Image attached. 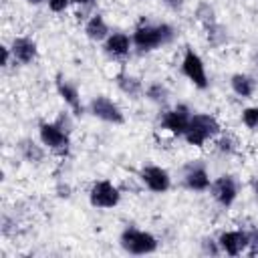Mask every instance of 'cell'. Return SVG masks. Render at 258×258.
Instances as JSON below:
<instances>
[{"label":"cell","instance_id":"cell-1","mask_svg":"<svg viewBox=\"0 0 258 258\" xmlns=\"http://www.w3.org/2000/svg\"><path fill=\"white\" fill-rule=\"evenodd\" d=\"M133 46L139 52H149L159 46L169 44L175 38V30L171 24L161 22V24H141L133 32Z\"/></svg>","mask_w":258,"mask_h":258},{"label":"cell","instance_id":"cell-16","mask_svg":"<svg viewBox=\"0 0 258 258\" xmlns=\"http://www.w3.org/2000/svg\"><path fill=\"white\" fill-rule=\"evenodd\" d=\"M115 83H117L119 91L125 93L127 97H131V99H137V97H141V95L145 93L141 81H139L137 77L129 75V73H119V75L115 77Z\"/></svg>","mask_w":258,"mask_h":258},{"label":"cell","instance_id":"cell-18","mask_svg":"<svg viewBox=\"0 0 258 258\" xmlns=\"http://www.w3.org/2000/svg\"><path fill=\"white\" fill-rule=\"evenodd\" d=\"M230 87H232V91H234L238 97L248 99V97H252L254 91H256V81H254L250 75H246V73H236V75H232V79H230Z\"/></svg>","mask_w":258,"mask_h":258},{"label":"cell","instance_id":"cell-5","mask_svg":"<svg viewBox=\"0 0 258 258\" xmlns=\"http://www.w3.org/2000/svg\"><path fill=\"white\" fill-rule=\"evenodd\" d=\"M89 202L93 208L111 210L121 202V194L109 179H99L89 189Z\"/></svg>","mask_w":258,"mask_h":258},{"label":"cell","instance_id":"cell-32","mask_svg":"<svg viewBox=\"0 0 258 258\" xmlns=\"http://www.w3.org/2000/svg\"><path fill=\"white\" fill-rule=\"evenodd\" d=\"M73 2H77V4H81V6H91L95 0H73Z\"/></svg>","mask_w":258,"mask_h":258},{"label":"cell","instance_id":"cell-11","mask_svg":"<svg viewBox=\"0 0 258 258\" xmlns=\"http://www.w3.org/2000/svg\"><path fill=\"white\" fill-rule=\"evenodd\" d=\"M218 244H220V248H222L224 254H228V256H240L242 252L248 250L250 236L244 230H230V232H222L220 234Z\"/></svg>","mask_w":258,"mask_h":258},{"label":"cell","instance_id":"cell-13","mask_svg":"<svg viewBox=\"0 0 258 258\" xmlns=\"http://www.w3.org/2000/svg\"><path fill=\"white\" fill-rule=\"evenodd\" d=\"M56 91H58L60 99H62V101L73 109V113H75V115H81V113H83L81 93H79V89H77L71 81H67L64 77H56Z\"/></svg>","mask_w":258,"mask_h":258},{"label":"cell","instance_id":"cell-6","mask_svg":"<svg viewBox=\"0 0 258 258\" xmlns=\"http://www.w3.org/2000/svg\"><path fill=\"white\" fill-rule=\"evenodd\" d=\"M181 73H183L198 89H208L210 81H208V75H206V64H204L202 56H200L194 48H187V50H185L183 60H181Z\"/></svg>","mask_w":258,"mask_h":258},{"label":"cell","instance_id":"cell-17","mask_svg":"<svg viewBox=\"0 0 258 258\" xmlns=\"http://www.w3.org/2000/svg\"><path fill=\"white\" fill-rule=\"evenodd\" d=\"M85 34L91 38V40H107V36L111 34L109 32V24L105 22V18L101 14H93L87 22H85Z\"/></svg>","mask_w":258,"mask_h":258},{"label":"cell","instance_id":"cell-31","mask_svg":"<svg viewBox=\"0 0 258 258\" xmlns=\"http://www.w3.org/2000/svg\"><path fill=\"white\" fill-rule=\"evenodd\" d=\"M56 191H58V196H60V198H71V187H69L67 183H64V185L60 183V185L56 187Z\"/></svg>","mask_w":258,"mask_h":258},{"label":"cell","instance_id":"cell-24","mask_svg":"<svg viewBox=\"0 0 258 258\" xmlns=\"http://www.w3.org/2000/svg\"><path fill=\"white\" fill-rule=\"evenodd\" d=\"M216 147H218V151H220V153L232 155V153L236 151V141H234L230 135H224V137H220V139L216 141Z\"/></svg>","mask_w":258,"mask_h":258},{"label":"cell","instance_id":"cell-14","mask_svg":"<svg viewBox=\"0 0 258 258\" xmlns=\"http://www.w3.org/2000/svg\"><path fill=\"white\" fill-rule=\"evenodd\" d=\"M183 183H185V187L187 189H191V191H206V189H210V175H208V171H206V167L204 165H189L187 169H185V173H183Z\"/></svg>","mask_w":258,"mask_h":258},{"label":"cell","instance_id":"cell-10","mask_svg":"<svg viewBox=\"0 0 258 258\" xmlns=\"http://www.w3.org/2000/svg\"><path fill=\"white\" fill-rule=\"evenodd\" d=\"M189 119H191L189 107L187 105H175L173 109H169L161 115V127L165 131H169L171 135H183Z\"/></svg>","mask_w":258,"mask_h":258},{"label":"cell","instance_id":"cell-15","mask_svg":"<svg viewBox=\"0 0 258 258\" xmlns=\"http://www.w3.org/2000/svg\"><path fill=\"white\" fill-rule=\"evenodd\" d=\"M131 44H133V38H129L125 32H111L107 36V40H105V52L109 56L121 58V56L129 54Z\"/></svg>","mask_w":258,"mask_h":258},{"label":"cell","instance_id":"cell-8","mask_svg":"<svg viewBox=\"0 0 258 258\" xmlns=\"http://www.w3.org/2000/svg\"><path fill=\"white\" fill-rule=\"evenodd\" d=\"M210 191H212L214 200H216L220 206L230 208V206L236 202V198H238V183H236L234 175L224 173V175L216 177V179L210 183Z\"/></svg>","mask_w":258,"mask_h":258},{"label":"cell","instance_id":"cell-3","mask_svg":"<svg viewBox=\"0 0 258 258\" xmlns=\"http://www.w3.org/2000/svg\"><path fill=\"white\" fill-rule=\"evenodd\" d=\"M119 244L125 252L129 254H135V256H143V254H153L159 246L157 238L145 230H139V228H125L119 236Z\"/></svg>","mask_w":258,"mask_h":258},{"label":"cell","instance_id":"cell-4","mask_svg":"<svg viewBox=\"0 0 258 258\" xmlns=\"http://www.w3.org/2000/svg\"><path fill=\"white\" fill-rule=\"evenodd\" d=\"M38 135L40 141L46 149H50L56 155H67L69 147H71V139H69V131H64L56 121L54 123H40L38 127Z\"/></svg>","mask_w":258,"mask_h":258},{"label":"cell","instance_id":"cell-20","mask_svg":"<svg viewBox=\"0 0 258 258\" xmlns=\"http://www.w3.org/2000/svg\"><path fill=\"white\" fill-rule=\"evenodd\" d=\"M145 97H147L151 103L161 105V103L167 101V97H169V89H167L163 83L155 81V83H149V85L145 87Z\"/></svg>","mask_w":258,"mask_h":258},{"label":"cell","instance_id":"cell-2","mask_svg":"<svg viewBox=\"0 0 258 258\" xmlns=\"http://www.w3.org/2000/svg\"><path fill=\"white\" fill-rule=\"evenodd\" d=\"M220 133V123L210 113H191V119L183 131V137L189 145L202 147L208 139L216 137Z\"/></svg>","mask_w":258,"mask_h":258},{"label":"cell","instance_id":"cell-23","mask_svg":"<svg viewBox=\"0 0 258 258\" xmlns=\"http://www.w3.org/2000/svg\"><path fill=\"white\" fill-rule=\"evenodd\" d=\"M242 123L250 131H258V107H246L242 111Z\"/></svg>","mask_w":258,"mask_h":258},{"label":"cell","instance_id":"cell-25","mask_svg":"<svg viewBox=\"0 0 258 258\" xmlns=\"http://www.w3.org/2000/svg\"><path fill=\"white\" fill-rule=\"evenodd\" d=\"M202 248H204V252L206 254H212V256H218V254H222V248H220V244H218V240H204L202 242Z\"/></svg>","mask_w":258,"mask_h":258},{"label":"cell","instance_id":"cell-21","mask_svg":"<svg viewBox=\"0 0 258 258\" xmlns=\"http://www.w3.org/2000/svg\"><path fill=\"white\" fill-rule=\"evenodd\" d=\"M196 18H198V22L206 28V26H210V24H216L218 20H216V12H214V8L210 6V2H200L198 6H196Z\"/></svg>","mask_w":258,"mask_h":258},{"label":"cell","instance_id":"cell-27","mask_svg":"<svg viewBox=\"0 0 258 258\" xmlns=\"http://www.w3.org/2000/svg\"><path fill=\"white\" fill-rule=\"evenodd\" d=\"M250 236V244H248V252L252 256H258V228H254L252 232H248Z\"/></svg>","mask_w":258,"mask_h":258},{"label":"cell","instance_id":"cell-34","mask_svg":"<svg viewBox=\"0 0 258 258\" xmlns=\"http://www.w3.org/2000/svg\"><path fill=\"white\" fill-rule=\"evenodd\" d=\"M254 62H256V67H258V52L254 54Z\"/></svg>","mask_w":258,"mask_h":258},{"label":"cell","instance_id":"cell-26","mask_svg":"<svg viewBox=\"0 0 258 258\" xmlns=\"http://www.w3.org/2000/svg\"><path fill=\"white\" fill-rule=\"evenodd\" d=\"M46 4H48V8L52 10V12H64L67 8H69V4H71V0H46Z\"/></svg>","mask_w":258,"mask_h":258},{"label":"cell","instance_id":"cell-33","mask_svg":"<svg viewBox=\"0 0 258 258\" xmlns=\"http://www.w3.org/2000/svg\"><path fill=\"white\" fill-rule=\"evenodd\" d=\"M28 4H32V6H38V4H42V2H46V0H26Z\"/></svg>","mask_w":258,"mask_h":258},{"label":"cell","instance_id":"cell-29","mask_svg":"<svg viewBox=\"0 0 258 258\" xmlns=\"http://www.w3.org/2000/svg\"><path fill=\"white\" fill-rule=\"evenodd\" d=\"M56 123H58V125H60L64 131H69V133H71V127H73V123H71V119H69V115H67V113H64V115H60V117L56 119Z\"/></svg>","mask_w":258,"mask_h":258},{"label":"cell","instance_id":"cell-22","mask_svg":"<svg viewBox=\"0 0 258 258\" xmlns=\"http://www.w3.org/2000/svg\"><path fill=\"white\" fill-rule=\"evenodd\" d=\"M206 34H208V40H210L212 46H222L228 40V30L222 24H218V22L206 26Z\"/></svg>","mask_w":258,"mask_h":258},{"label":"cell","instance_id":"cell-7","mask_svg":"<svg viewBox=\"0 0 258 258\" xmlns=\"http://www.w3.org/2000/svg\"><path fill=\"white\" fill-rule=\"evenodd\" d=\"M89 111H91L97 119H101V121H105V123L121 125V123L125 121V115H123V111L119 109V105H117L113 99L105 97V95L95 97V99L91 101V105H89Z\"/></svg>","mask_w":258,"mask_h":258},{"label":"cell","instance_id":"cell-12","mask_svg":"<svg viewBox=\"0 0 258 258\" xmlns=\"http://www.w3.org/2000/svg\"><path fill=\"white\" fill-rule=\"evenodd\" d=\"M10 50H12V56H14V62H20V64H30L34 58H36V42L28 36H16L10 44Z\"/></svg>","mask_w":258,"mask_h":258},{"label":"cell","instance_id":"cell-30","mask_svg":"<svg viewBox=\"0 0 258 258\" xmlns=\"http://www.w3.org/2000/svg\"><path fill=\"white\" fill-rule=\"evenodd\" d=\"M165 6H169L171 10H179L183 6V0H161Z\"/></svg>","mask_w":258,"mask_h":258},{"label":"cell","instance_id":"cell-9","mask_svg":"<svg viewBox=\"0 0 258 258\" xmlns=\"http://www.w3.org/2000/svg\"><path fill=\"white\" fill-rule=\"evenodd\" d=\"M141 181L145 183V187L153 194H163L171 187V177L167 173V169L159 167V165H145L139 171Z\"/></svg>","mask_w":258,"mask_h":258},{"label":"cell","instance_id":"cell-28","mask_svg":"<svg viewBox=\"0 0 258 258\" xmlns=\"http://www.w3.org/2000/svg\"><path fill=\"white\" fill-rule=\"evenodd\" d=\"M0 50H2V67L6 69V67L10 64V58H14V56H12V50H10V46H6V44H4Z\"/></svg>","mask_w":258,"mask_h":258},{"label":"cell","instance_id":"cell-19","mask_svg":"<svg viewBox=\"0 0 258 258\" xmlns=\"http://www.w3.org/2000/svg\"><path fill=\"white\" fill-rule=\"evenodd\" d=\"M16 147H18V153L22 155V159L28 161V163L38 165L44 159V149L36 141H32V139H20Z\"/></svg>","mask_w":258,"mask_h":258}]
</instances>
